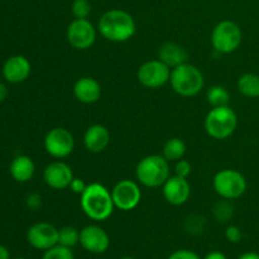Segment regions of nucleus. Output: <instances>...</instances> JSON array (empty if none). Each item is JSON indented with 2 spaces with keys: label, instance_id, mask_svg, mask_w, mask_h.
Returning a JSON list of instances; mask_svg holds the SVG:
<instances>
[{
  "label": "nucleus",
  "instance_id": "f257e3e1",
  "mask_svg": "<svg viewBox=\"0 0 259 259\" xmlns=\"http://www.w3.org/2000/svg\"><path fill=\"white\" fill-rule=\"evenodd\" d=\"M80 204L86 217L95 222H104L110 218L115 207L111 192L100 184L88 185L81 195Z\"/></svg>",
  "mask_w": 259,
  "mask_h": 259
},
{
  "label": "nucleus",
  "instance_id": "f03ea898",
  "mask_svg": "<svg viewBox=\"0 0 259 259\" xmlns=\"http://www.w3.org/2000/svg\"><path fill=\"white\" fill-rule=\"evenodd\" d=\"M99 32L110 42H125L136 33V22L125 10L111 9L99 20Z\"/></svg>",
  "mask_w": 259,
  "mask_h": 259
},
{
  "label": "nucleus",
  "instance_id": "7ed1b4c3",
  "mask_svg": "<svg viewBox=\"0 0 259 259\" xmlns=\"http://www.w3.org/2000/svg\"><path fill=\"white\" fill-rule=\"evenodd\" d=\"M136 176L137 180L146 187L163 186L169 177L168 161L158 154L144 157L137 164Z\"/></svg>",
  "mask_w": 259,
  "mask_h": 259
},
{
  "label": "nucleus",
  "instance_id": "20e7f679",
  "mask_svg": "<svg viewBox=\"0 0 259 259\" xmlns=\"http://www.w3.org/2000/svg\"><path fill=\"white\" fill-rule=\"evenodd\" d=\"M169 82L175 93L190 98L197 95L204 88V75L196 66L186 62L172 68Z\"/></svg>",
  "mask_w": 259,
  "mask_h": 259
},
{
  "label": "nucleus",
  "instance_id": "39448f33",
  "mask_svg": "<svg viewBox=\"0 0 259 259\" xmlns=\"http://www.w3.org/2000/svg\"><path fill=\"white\" fill-rule=\"evenodd\" d=\"M237 125V114L229 105L212 108L205 118L206 133L214 139L229 138L235 132Z\"/></svg>",
  "mask_w": 259,
  "mask_h": 259
},
{
  "label": "nucleus",
  "instance_id": "423d86ee",
  "mask_svg": "<svg viewBox=\"0 0 259 259\" xmlns=\"http://www.w3.org/2000/svg\"><path fill=\"white\" fill-rule=\"evenodd\" d=\"M242 29L233 20L218 23L211 33L212 47L220 55H228L237 51L242 43Z\"/></svg>",
  "mask_w": 259,
  "mask_h": 259
},
{
  "label": "nucleus",
  "instance_id": "0eeeda50",
  "mask_svg": "<svg viewBox=\"0 0 259 259\" xmlns=\"http://www.w3.org/2000/svg\"><path fill=\"white\" fill-rule=\"evenodd\" d=\"M215 192L225 200H235L247 190V180L237 169H222L212 180Z\"/></svg>",
  "mask_w": 259,
  "mask_h": 259
},
{
  "label": "nucleus",
  "instance_id": "6e6552de",
  "mask_svg": "<svg viewBox=\"0 0 259 259\" xmlns=\"http://www.w3.org/2000/svg\"><path fill=\"white\" fill-rule=\"evenodd\" d=\"M141 85L148 89H158L167 83L171 77V68L161 60H152L144 62L137 72Z\"/></svg>",
  "mask_w": 259,
  "mask_h": 259
},
{
  "label": "nucleus",
  "instance_id": "1a4fd4ad",
  "mask_svg": "<svg viewBox=\"0 0 259 259\" xmlns=\"http://www.w3.org/2000/svg\"><path fill=\"white\" fill-rule=\"evenodd\" d=\"M75 147L72 133L66 128H53L46 134L45 148L53 158H65L70 156Z\"/></svg>",
  "mask_w": 259,
  "mask_h": 259
},
{
  "label": "nucleus",
  "instance_id": "9d476101",
  "mask_svg": "<svg viewBox=\"0 0 259 259\" xmlns=\"http://www.w3.org/2000/svg\"><path fill=\"white\" fill-rule=\"evenodd\" d=\"M111 196L115 207L123 211L136 209L142 199V192L138 185L131 180H121L111 190Z\"/></svg>",
  "mask_w": 259,
  "mask_h": 259
},
{
  "label": "nucleus",
  "instance_id": "9b49d317",
  "mask_svg": "<svg viewBox=\"0 0 259 259\" xmlns=\"http://www.w3.org/2000/svg\"><path fill=\"white\" fill-rule=\"evenodd\" d=\"M96 30L88 19H75L67 28V40L76 50H88L95 43Z\"/></svg>",
  "mask_w": 259,
  "mask_h": 259
},
{
  "label": "nucleus",
  "instance_id": "f8f14e48",
  "mask_svg": "<svg viewBox=\"0 0 259 259\" xmlns=\"http://www.w3.org/2000/svg\"><path fill=\"white\" fill-rule=\"evenodd\" d=\"M28 243L38 250H48L58 244V229L50 223H35L28 229Z\"/></svg>",
  "mask_w": 259,
  "mask_h": 259
},
{
  "label": "nucleus",
  "instance_id": "ddd939ff",
  "mask_svg": "<svg viewBox=\"0 0 259 259\" xmlns=\"http://www.w3.org/2000/svg\"><path fill=\"white\" fill-rule=\"evenodd\" d=\"M80 244L93 254H101L108 250L110 238L103 228L98 225H88L80 232Z\"/></svg>",
  "mask_w": 259,
  "mask_h": 259
},
{
  "label": "nucleus",
  "instance_id": "4468645a",
  "mask_svg": "<svg viewBox=\"0 0 259 259\" xmlns=\"http://www.w3.org/2000/svg\"><path fill=\"white\" fill-rule=\"evenodd\" d=\"M43 180L53 190H65L70 187L73 180V174L67 163L55 161L48 164L43 172Z\"/></svg>",
  "mask_w": 259,
  "mask_h": 259
},
{
  "label": "nucleus",
  "instance_id": "2eb2a0df",
  "mask_svg": "<svg viewBox=\"0 0 259 259\" xmlns=\"http://www.w3.org/2000/svg\"><path fill=\"white\" fill-rule=\"evenodd\" d=\"M191 195V186L187 179L180 176H169L163 184V196L168 204L180 206L186 204Z\"/></svg>",
  "mask_w": 259,
  "mask_h": 259
},
{
  "label": "nucleus",
  "instance_id": "dca6fc26",
  "mask_svg": "<svg viewBox=\"0 0 259 259\" xmlns=\"http://www.w3.org/2000/svg\"><path fill=\"white\" fill-rule=\"evenodd\" d=\"M30 75V62L24 56H12L3 66V76L12 83H19L27 80Z\"/></svg>",
  "mask_w": 259,
  "mask_h": 259
},
{
  "label": "nucleus",
  "instance_id": "f3484780",
  "mask_svg": "<svg viewBox=\"0 0 259 259\" xmlns=\"http://www.w3.org/2000/svg\"><path fill=\"white\" fill-rule=\"evenodd\" d=\"M110 143V133L101 124H94L86 129L83 134V144L93 153H100Z\"/></svg>",
  "mask_w": 259,
  "mask_h": 259
},
{
  "label": "nucleus",
  "instance_id": "a211bd4d",
  "mask_svg": "<svg viewBox=\"0 0 259 259\" xmlns=\"http://www.w3.org/2000/svg\"><path fill=\"white\" fill-rule=\"evenodd\" d=\"M73 95L80 103L94 104L101 98V86L95 78L81 77L73 85Z\"/></svg>",
  "mask_w": 259,
  "mask_h": 259
},
{
  "label": "nucleus",
  "instance_id": "6ab92c4d",
  "mask_svg": "<svg viewBox=\"0 0 259 259\" xmlns=\"http://www.w3.org/2000/svg\"><path fill=\"white\" fill-rule=\"evenodd\" d=\"M187 58H189V55H187L186 50L177 43L168 42L159 47L158 60H161L169 68L184 65L187 62Z\"/></svg>",
  "mask_w": 259,
  "mask_h": 259
},
{
  "label": "nucleus",
  "instance_id": "aec40b11",
  "mask_svg": "<svg viewBox=\"0 0 259 259\" xmlns=\"http://www.w3.org/2000/svg\"><path fill=\"white\" fill-rule=\"evenodd\" d=\"M10 175L17 182H28L34 175L35 166L32 158L28 156H18L10 163Z\"/></svg>",
  "mask_w": 259,
  "mask_h": 259
},
{
  "label": "nucleus",
  "instance_id": "412c9836",
  "mask_svg": "<svg viewBox=\"0 0 259 259\" xmlns=\"http://www.w3.org/2000/svg\"><path fill=\"white\" fill-rule=\"evenodd\" d=\"M238 90L245 98H259V75L244 73L238 80Z\"/></svg>",
  "mask_w": 259,
  "mask_h": 259
},
{
  "label": "nucleus",
  "instance_id": "4be33fe9",
  "mask_svg": "<svg viewBox=\"0 0 259 259\" xmlns=\"http://www.w3.org/2000/svg\"><path fill=\"white\" fill-rule=\"evenodd\" d=\"M162 156L168 162H177L184 158L186 153V144L180 138H171L164 143Z\"/></svg>",
  "mask_w": 259,
  "mask_h": 259
},
{
  "label": "nucleus",
  "instance_id": "5701e85b",
  "mask_svg": "<svg viewBox=\"0 0 259 259\" xmlns=\"http://www.w3.org/2000/svg\"><path fill=\"white\" fill-rule=\"evenodd\" d=\"M207 101L212 108H218V106H227L229 105L230 95L228 93L227 89L224 86L215 85L207 90L206 94Z\"/></svg>",
  "mask_w": 259,
  "mask_h": 259
},
{
  "label": "nucleus",
  "instance_id": "b1692460",
  "mask_svg": "<svg viewBox=\"0 0 259 259\" xmlns=\"http://www.w3.org/2000/svg\"><path fill=\"white\" fill-rule=\"evenodd\" d=\"M80 243V232L73 227H63L58 229V244L66 248L75 247Z\"/></svg>",
  "mask_w": 259,
  "mask_h": 259
},
{
  "label": "nucleus",
  "instance_id": "393cba45",
  "mask_svg": "<svg viewBox=\"0 0 259 259\" xmlns=\"http://www.w3.org/2000/svg\"><path fill=\"white\" fill-rule=\"evenodd\" d=\"M212 212H214V217L218 222L227 223L232 219L234 209H233V205L230 202L220 201L215 205L214 209H212Z\"/></svg>",
  "mask_w": 259,
  "mask_h": 259
},
{
  "label": "nucleus",
  "instance_id": "a878e982",
  "mask_svg": "<svg viewBox=\"0 0 259 259\" xmlns=\"http://www.w3.org/2000/svg\"><path fill=\"white\" fill-rule=\"evenodd\" d=\"M205 225H206V220H205L204 217H200V215H191L185 222L186 230L190 234L194 235L201 234L205 229Z\"/></svg>",
  "mask_w": 259,
  "mask_h": 259
},
{
  "label": "nucleus",
  "instance_id": "bb28decb",
  "mask_svg": "<svg viewBox=\"0 0 259 259\" xmlns=\"http://www.w3.org/2000/svg\"><path fill=\"white\" fill-rule=\"evenodd\" d=\"M42 259H75V257L70 248L57 244L51 249L46 250Z\"/></svg>",
  "mask_w": 259,
  "mask_h": 259
},
{
  "label": "nucleus",
  "instance_id": "cd10ccee",
  "mask_svg": "<svg viewBox=\"0 0 259 259\" xmlns=\"http://www.w3.org/2000/svg\"><path fill=\"white\" fill-rule=\"evenodd\" d=\"M71 10L76 19H88L91 13V5L89 0H73Z\"/></svg>",
  "mask_w": 259,
  "mask_h": 259
},
{
  "label": "nucleus",
  "instance_id": "c85d7f7f",
  "mask_svg": "<svg viewBox=\"0 0 259 259\" xmlns=\"http://www.w3.org/2000/svg\"><path fill=\"white\" fill-rule=\"evenodd\" d=\"M191 163L186 159H180V161L176 162V167H175V174L176 176L184 177V179H187L191 174Z\"/></svg>",
  "mask_w": 259,
  "mask_h": 259
},
{
  "label": "nucleus",
  "instance_id": "c756f323",
  "mask_svg": "<svg viewBox=\"0 0 259 259\" xmlns=\"http://www.w3.org/2000/svg\"><path fill=\"white\" fill-rule=\"evenodd\" d=\"M225 238L228 239V242L230 243H239L243 238L242 230L239 229L235 225H229L225 230Z\"/></svg>",
  "mask_w": 259,
  "mask_h": 259
},
{
  "label": "nucleus",
  "instance_id": "7c9ffc66",
  "mask_svg": "<svg viewBox=\"0 0 259 259\" xmlns=\"http://www.w3.org/2000/svg\"><path fill=\"white\" fill-rule=\"evenodd\" d=\"M167 259H201L195 252L189 249H180L172 253Z\"/></svg>",
  "mask_w": 259,
  "mask_h": 259
},
{
  "label": "nucleus",
  "instance_id": "2f4dec72",
  "mask_svg": "<svg viewBox=\"0 0 259 259\" xmlns=\"http://www.w3.org/2000/svg\"><path fill=\"white\" fill-rule=\"evenodd\" d=\"M27 206L29 207L30 210H38L40 206H42V197H40L39 194H35V192H32L27 196Z\"/></svg>",
  "mask_w": 259,
  "mask_h": 259
},
{
  "label": "nucleus",
  "instance_id": "473e14b6",
  "mask_svg": "<svg viewBox=\"0 0 259 259\" xmlns=\"http://www.w3.org/2000/svg\"><path fill=\"white\" fill-rule=\"evenodd\" d=\"M86 187H88V185L83 182V180L76 179V177H73L72 182H71V185H70L71 191H72L73 194L80 195V196L83 194V191L86 190Z\"/></svg>",
  "mask_w": 259,
  "mask_h": 259
},
{
  "label": "nucleus",
  "instance_id": "72a5a7b5",
  "mask_svg": "<svg viewBox=\"0 0 259 259\" xmlns=\"http://www.w3.org/2000/svg\"><path fill=\"white\" fill-rule=\"evenodd\" d=\"M204 259H228L227 255L222 252H218V250H214V252H210L205 255Z\"/></svg>",
  "mask_w": 259,
  "mask_h": 259
},
{
  "label": "nucleus",
  "instance_id": "f704fd0d",
  "mask_svg": "<svg viewBox=\"0 0 259 259\" xmlns=\"http://www.w3.org/2000/svg\"><path fill=\"white\" fill-rule=\"evenodd\" d=\"M238 259H259V254L255 252H247L240 255Z\"/></svg>",
  "mask_w": 259,
  "mask_h": 259
},
{
  "label": "nucleus",
  "instance_id": "c9c22d12",
  "mask_svg": "<svg viewBox=\"0 0 259 259\" xmlns=\"http://www.w3.org/2000/svg\"><path fill=\"white\" fill-rule=\"evenodd\" d=\"M7 95H8L7 86H5L4 83L0 82V103H2V101H4V99L7 98Z\"/></svg>",
  "mask_w": 259,
  "mask_h": 259
},
{
  "label": "nucleus",
  "instance_id": "e433bc0d",
  "mask_svg": "<svg viewBox=\"0 0 259 259\" xmlns=\"http://www.w3.org/2000/svg\"><path fill=\"white\" fill-rule=\"evenodd\" d=\"M10 254L9 250L4 247V245H0V259H9Z\"/></svg>",
  "mask_w": 259,
  "mask_h": 259
},
{
  "label": "nucleus",
  "instance_id": "4c0bfd02",
  "mask_svg": "<svg viewBox=\"0 0 259 259\" xmlns=\"http://www.w3.org/2000/svg\"><path fill=\"white\" fill-rule=\"evenodd\" d=\"M120 259H136V258H133V257H123V258H120Z\"/></svg>",
  "mask_w": 259,
  "mask_h": 259
},
{
  "label": "nucleus",
  "instance_id": "58836bf2",
  "mask_svg": "<svg viewBox=\"0 0 259 259\" xmlns=\"http://www.w3.org/2000/svg\"><path fill=\"white\" fill-rule=\"evenodd\" d=\"M15 259H25V258H15Z\"/></svg>",
  "mask_w": 259,
  "mask_h": 259
}]
</instances>
